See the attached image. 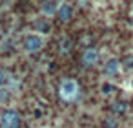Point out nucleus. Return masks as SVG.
Masks as SVG:
<instances>
[{
  "label": "nucleus",
  "instance_id": "f257e3e1",
  "mask_svg": "<svg viewBox=\"0 0 133 128\" xmlns=\"http://www.w3.org/2000/svg\"><path fill=\"white\" fill-rule=\"evenodd\" d=\"M78 93H80V86H78L77 81H73V79L62 81V84H60V97L64 101H75L78 97Z\"/></svg>",
  "mask_w": 133,
  "mask_h": 128
},
{
  "label": "nucleus",
  "instance_id": "f03ea898",
  "mask_svg": "<svg viewBox=\"0 0 133 128\" xmlns=\"http://www.w3.org/2000/svg\"><path fill=\"white\" fill-rule=\"evenodd\" d=\"M42 48H44V39L40 35L31 33V35H26L22 40V50L26 53H35V51H40Z\"/></svg>",
  "mask_w": 133,
  "mask_h": 128
},
{
  "label": "nucleus",
  "instance_id": "7ed1b4c3",
  "mask_svg": "<svg viewBox=\"0 0 133 128\" xmlns=\"http://www.w3.org/2000/svg\"><path fill=\"white\" fill-rule=\"evenodd\" d=\"M0 124H2V128H18L20 115L17 113V110H4L0 115Z\"/></svg>",
  "mask_w": 133,
  "mask_h": 128
},
{
  "label": "nucleus",
  "instance_id": "20e7f679",
  "mask_svg": "<svg viewBox=\"0 0 133 128\" xmlns=\"http://www.w3.org/2000/svg\"><path fill=\"white\" fill-rule=\"evenodd\" d=\"M97 60H98V51L95 48H88L82 53V64L84 66H93V64H97Z\"/></svg>",
  "mask_w": 133,
  "mask_h": 128
},
{
  "label": "nucleus",
  "instance_id": "39448f33",
  "mask_svg": "<svg viewBox=\"0 0 133 128\" xmlns=\"http://www.w3.org/2000/svg\"><path fill=\"white\" fill-rule=\"evenodd\" d=\"M57 13H58V19H60V20L68 22V20L71 19V15H73V9H71V6H69V4H60Z\"/></svg>",
  "mask_w": 133,
  "mask_h": 128
},
{
  "label": "nucleus",
  "instance_id": "423d86ee",
  "mask_svg": "<svg viewBox=\"0 0 133 128\" xmlns=\"http://www.w3.org/2000/svg\"><path fill=\"white\" fill-rule=\"evenodd\" d=\"M118 66H120V62H118L117 59H111V60H108L106 66H104V73H106V75H115V73L118 71Z\"/></svg>",
  "mask_w": 133,
  "mask_h": 128
},
{
  "label": "nucleus",
  "instance_id": "0eeeda50",
  "mask_svg": "<svg viewBox=\"0 0 133 128\" xmlns=\"http://www.w3.org/2000/svg\"><path fill=\"white\" fill-rule=\"evenodd\" d=\"M55 11H58V6H57L55 2H51V0H46L44 6H42V13H46V15H53Z\"/></svg>",
  "mask_w": 133,
  "mask_h": 128
},
{
  "label": "nucleus",
  "instance_id": "6e6552de",
  "mask_svg": "<svg viewBox=\"0 0 133 128\" xmlns=\"http://www.w3.org/2000/svg\"><path fill=\"white\" fill-rule=\"evenodd\" d=\"M71 46H73L71 40H69V39H64L62 44H60V51H62V53H69V51H71Z\"/></svg>",
  "mask_w": 133,
  "mask_h": 128
},
{
  "label": "nucleus",
  "instance_id": "1a4fd4ad",
  "mask_svg": "<svg viewBox=\"0 0 133 128\" xmlns=\"http://www.w3.org/2000/svg\"><path fill=\"white\" fill-rule=\"evenodd\" d=\"M37 29H38L40 33H48V31H49V24H48L46 20H38V22H37Z\"/></svg>",
  "mask_w": 133,
  "mask_h": 128
},
{
  "label": "nucleus",
  "instance_id": "9d476101",
  "mask_svg": "<svg viewBox=\"0 0 133 128\" xmlns=\"http://www.w3.org/2000/svg\"><path fill=\"white\" fill-rule=\"evenodd\" d=\"M115 112H124L126 110V104L124 102H115V108H113Z\"/></svg>",
  "mask_w": 133,
  "mask_h": 128
},
{
  "label": "nucleus",
  "instance_id": "9b49d317",
  "mask_svg": "<svg viewBox=\"0 0 133 128\" xmlns=\"http://www.w3.org/2000/svg\"><path fill=\"white\" fill-rule=\"evenodd\" d=\"M4 82H6V73H4V70L0 68V88L4 86Z\"/></svg>",
  "mask_w": 133,
  "mask_h": 128
},
{
  "label": "nucleus",
  "instance_id": "f8f14e48",
  "mask_svg": "<svg viewBox=\"0 0 133 128\" xmlns=\"http://www.w3.org/2000/svg\"><path fill=\"white\" fill-rule=\"evenodd\" d=\"M102 92L104 93H111V84H104L102 86Z\"/></svg>",
  "mask_w": 133,
  "mask_h": 128
}]
</instances>
